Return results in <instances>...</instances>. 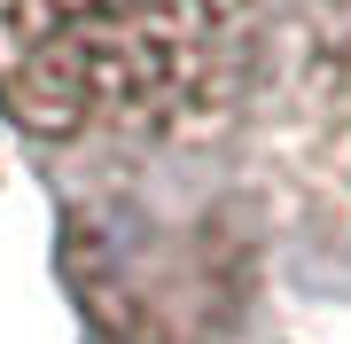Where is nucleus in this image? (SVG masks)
Here are the masks:
<instances>
[{
	"label": "nucleus",
	"instance_id": "1",
	"mask_svg": "<svg viewBox=\"0 0 351 344\" xmlns=\"http://www.w3.org/2000/svg\"><path fill=\"white\" fill-rule=\"evenodd\" d=\"M265 0H0V102L39 141H188L242 102Z\"/></svg>",
	"mask_w": 351,
	"mask_h": 344
}]
</instances>
